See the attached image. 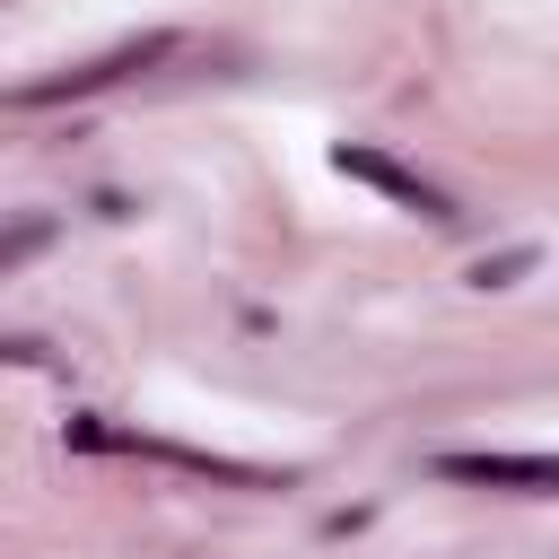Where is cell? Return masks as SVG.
<instances>
[{
	"instance_id": "277c9868",
	"label": "cell",
	"mask_w": 559,
	"mask_h": 559,
	"mask_svg": "<svg viewBox=\"0 0 559 559\" xmlns=\"http://www.w3.org/2000/svg\"><path fill=\"white\" fill-rule=\"evenodd\" d=\"M524 262H533V253H498V262H480V271H472V288H507Z\"/></svg>"
},
{
	"instance_id": "5b68a950",
	"label": "cell",
	"mask_w": 559,
	"mask_h": 559,
	"mask_svg": "<svg viewBox=\"0 0 559 559\" xmlns=\"http://www.w3.org/2000/svg\"><path fill=\"white\" fill-rule=\"evenodd\" d=\"M35 245H44V218H17V236H9V245H0V262H26V253H35Z\"/></svg>"
},
{
	"instance_id": "3957f363",
	"label": "cell",
	"mask_w": 559,
	"mask_h": 559,
	"mask_svg": "<svg viewBox=\"0 0 559 559\" xmlns=\"http://www.w3.org/2000/svg\"><path fill=\"white\" fill-rule=\"evenodd\" d=\"M332 166H341L349 183H376L393 210H419V218H454V201H445L437 183H419L411 166H393L384 148H358V140H341V157H332Z\"/></svg>"
},
{
	"instance_id": "6da1fadb",
	"label": "cell",
	"mask_w": 559,
	"mask_h": 559,
	"mask_svg": "<svg viewBox=\"0 0 559 559\" xmlns=\"http://www.w3.org/2000/svg\"><path fill=\"white\" fill-rule=\"evenodd\" d=\"M157 61H175V35H140V44H114V52H96V61L61 70V79H35V87H17V105H61V96H96V87H122L131 70H157Z\"/></svg>"
},
{
	"instance_id": "7a4b0ae2",
	"label": "cell",
	"mask_w": 559,
	"mask_h": 559,
	"mask_svg": "<svg viewBox=\"0 0 559 559\" xmlns=\"http://www.w3.org/2000/svg\"><path fill=\"white\" fill-rule=\"evenodd\" d=\"M445 480L472 489H515V498H559V454H437Z\"/></svg>"
}]
</instances>
